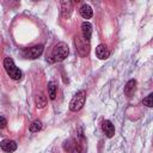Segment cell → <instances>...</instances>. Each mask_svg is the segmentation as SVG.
I'll use <instances>...</instances> for the list:
<instances>
[{
    "label": "cell",
    "instance_id": "obj_1",
    "mask_svg": "<svg viewBox=\"0 0 153 153\" xmlns=\"http://www.w3.org/2000/svg\"><path fill=\"white\" fill-rule=\"evenodd\" d=\"M4 68L7 73V75L13 80H19L22 78V71L14 65L13 60L11 57H5L4 60Z\"/></svg>",
    "mask_w": 153,
    "mask_h": 153
},
{
    "label": "cell",
    "instance_id": "obj_2",
    "mask_svg": "<svg viewBox=\"0 0 153 153\" xmlns=\"http://www.w3.org/2000/svg\"><path fill=\"white\" fill-rule=\"evenodd\" d=\"M85 100H86V92H85L84 90L78 91V92L73 96V98L71 99V102H69V110L73 111V112L79 111V110L84 106Z\"/></svg>",
    "mask_w": 153,
    "mask_h": 153
},
{
    "label": "cell",
    "instance_id": "obj_3",
    "mask_svg": "<svg viewBox=\"0 0 153 153\" xmlns=\"http://www.w3.org/2000/svg\"><path fill=\"white\" fill-rule=\"evenodd\" d=\"M69 49L68 45L65 42H59L51 51V57H54V61H63L68 56Z\"/></svg>",
    "mask_w": 153,
    "mask_h": 153
},
{
    "label": "cell",
    "instance_id": "obj_4",
    "mask_svg": "<svg viewBox=\"0 0 153 153\" xmlns=\"http://www.w3.org/2000/svg\"><path fill=\"white\" fill-rule=\"evenodd\" d=\"M74 42H75L76 50H78V53L81 56H85V55L88 54V51H90V44H88L87 41H85L84 38H81L80 36H75Z\"/></svg>",
    "mask_w": 153,
    "mask_h": 153
},
{
    "label": "cell",
    "instance_id": "obj_5",
    "mask_svg": "<svg viewBox=\"0 0 153 153\" xmlns=\"http://www.w3.org/2000/svg\"><path fill=\"white\" fill-rule=\"evenodd\" d=\"M42 53H43V45L42 44H38V45H35V47L29 48L25 51V57L26 59H37Z\"/></svg>",
    "mask_w": 153,
    "mask_h": 153
},
{
    "label": "cell",
    "instance_id": "obj_6",
    "mask_svg": "<svg viewBox=\"0 0 153 153\" xmlns=\"http://www.w3.org/2000/svg\"><path fill=\"white\" fill-rule=\"evenodd\" d=\"M73 11V2L72 1H62L61 2V16L65 19H68Z\"/></svg>",
    "mask_w": 153,
    "mask_h": 153
},
{
    "label": "cell",
    "instance_id": "obj_7",
    "mask_svg": "<svg viewBox=\"0 0 153 153\" xmlns=\"http://www.w3.org/2000/svg\"><path fill=\"white\" fill-rule=\"evenodd\" d=\"M0 148L4 151V152H7V153H11V152H14L17 149V143L16 141L13 140H2L0 142Z\"/></svg>",
    "mask_w": 153,
    "mask_h": 153
},
{
    "label": "cell",
    "instance_id": "obj_8",
    "mask_svg": "<svg viewBox=\"0 0 153 153\" xmlns=\"http://www.w3.org/2000/svg\"><path fill=\"white\" fill-rule=\"evenodd\" d=\"M96 56L100 60H106L110 56V51L105 44H99L96 48Z\"/></svg>",
    "mask_w": 153,
    "mask_h": 153
},
{
    "label": "cell",
    "instance_id": "obj_9",
    "mask_svg": "<svg viewBox=\"0 0 153 153\" xmlns=\"http://www.w3.org/2000/svg\"><path fill=\"white\" fill-rule=\"evenodd\" d=\"M81 33H82V38L87 42H90L91 38V33H92V25L88 22H84L81 24Z\"/></svg>",
    "mask_w": 153,
    "mask_h": 153
},
{
    "label": "cell",
    "instance_id": "obj_10",
    "mask_svg": "<svg viewBox=\"0 0 153 153\" xmlns=\"http://www.w3.org/2000/svg\"><path fill=\"white\" fill-rule=\"evenodd\" d=\"M102 129H103V131L105 133V135H106L108 137H112L114 134H115V127H114V124H112L110 121H108V120L103 121V123H102Z\"/></svg>",
    "mask_w": 153,
    "mask_h": 153
},
{
    "label": "cell",
    "instance_id": "obj_11",
    "mask_svg": "<svg viewBox=\"0 0 153 153\" xmlns=\"http://www.w3.org/2000/svg\"><path fill=\"white\" fill-rule=\"evenodd\" d=\"M79 12H80V16H81L84 19H90V18L92 17V14H93V11H92L91 6L87 5V4H84V5L80 7Z\"/></svg>",
    "mask_w": 153,
    "mask_h": 153
},
{
    "label": "cell",
    "instance_id": "obj_12",
    "mask_svg": "<svg viewBox=\"0 0 153 153\" xmlns=\"http://www.w3.org/2000/svg\"><path fill=\"white\" fill-rule=\"evenodd\" d=\"M135 88H136V80H134V79L129 80L126 84V86H124V94L128 96V97H130L135 92Z\"/></svg>",
    "mask_w": 153,
    "mask_h": 153
},
{
    "label": "cell",
    "instance_id": "obj_13",
    "mask_svg": "<svg viewBox=\"0 0 153 153\" xmlns=\"http://www.w3.org/2000/svg\"><path fill=\"white\" fill-rule=\"evenodd\" d=\"M35 103H36V106H37L38 109H43V108L47 105V97H45L43 93H39V94L36 96Z\"/></svg>",
    "mask_w": 153,
    "mask_h": 153
},
{
    "label": "cell",
    "instance_id": "obj_14",
    "mask_svg": "<svg viewBox=\"0 0 153 153\" xmlns=\"http://www.w3.org/2000/svg\"><path fill=\"white\" fill-rule=\"evenodd\" d=\"M56 91H57V86H56L53 81H50V82L48 84V94H49V98H50V99H55V97H56Z\"/></svg>",
    "mask_w": 153,
    "mask_h": 153
},
{
    "label": "cell",
    "instance_id": "obj_15",
    "mask_svg": "<svg viewBox=\"0 0 153 153\" xmlns=\"http://www.w3.org/2000/svg\"><path fill=\"white\" fill-rule=\"evenodd\" d=\"M41 128H42V122L39 120H36L30 124V131H32V133H36V131L41 130Z\"/></svg>",
    "mask_w": 153,
    "mask_h": 153
},
{
    "label": "cell",
    "instance_id": "obj_16",
    "mask_svg": "<svg viewBox=\"0 0 153 153\" xmlns=\"http://www.w3.org/2000/svg\"><path fill=\"white\" fill-rule=\"evenodd\" d=\"M152 99H153V94H152V93H149V94H148L146 98H143V100H142L143 105H146V106H148V108H152V106H153Z\"/></svg>",
    "mask_w": 153,
    "mask_h": 153
},
{
    "label": "cell",
    "instance_id": "obj_17",
    "mask_svg": "<svg viewBox=\"0 0 153 153\" xmlns=\"http://www.w3.org/2000/svg\"><path fill=\"white\" fill-rule=\"evenodd\" d=\"M6 126H7V121H6V118H5L4 116L0 115V129H4Z\"/></svg>",
    "mask_w": 153,
    "mask_h": 153
},
{
    "label": "cell",
    "instance_id": "obj_18",
    "mask_svg": "<svg viewBox=\"0 0 153 153\" xmlns=\"http://www.w3.org/2000/svg\"><path fill=\"white\" fill-rule=\"evenodd\" d=\"M72 153H81V149H80L79 147H74V148L72 149Z\"/></svg>",
    "mask_w": 153,
    "mask_h": 153
}]
</instances>
